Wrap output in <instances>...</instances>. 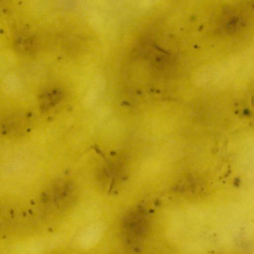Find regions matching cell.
<instances>
[{
	"mask_svg": "<svg viewBox=\"0 0 254 254\" xmlns=\"http://www.w3.org/2000/svg\"><path fill=\"white\" fill-rule=\"evenodd\" d=\"M62 91L58 88L46 89L40 95V106L43 110L48 109L58 103L62 97Z\"/></svg>",
	"mask_w": 254,
	"mask_h": 254,
	"instance_id": "6da1fadb",
	"label": "cell"
}]
</instances>
